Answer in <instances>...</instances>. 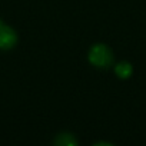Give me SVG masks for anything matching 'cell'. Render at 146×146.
<instances>
[{"mask_svg":"<svg viewBox=\"0 0 146 146\" xmlns=\"http://www.w3.org/2000/svg\"><path fill=\"white\" fill-rule=\"evenodd\" d=\"M89 62L99 69H108L113 63V53L103 43H98L89 50Z\"/></svg>","mask_w":146,"mask_h":146,"instance_id":"1","label":"cell"},{"mask_svg":"<svg viewBox=\"0 0 146 146\" xmlns=\"http://www.w3.org/2000/svg\"><path fill=\"white\" fill-rule=\"evenodd\" d=\"M17 43V35L16 32L5 25L2 20H0V49H3V50H9L12 47H15Z\"/></svg>","mask_w":146,"mask_h":146,"instance_id":"2","label":"cell"},{"mask_svg":"<svg viewBox=\"0 0 146 146\" xmlns=\"http://www.w3.org/2000/svg\"><path fill=\"white\" fill-rule=\"evenodd\" d=\"M115 72H116V75L120 79H127V78H130V75L133 73V67H132V64L129 62H120V63L116 64Z\"/></svg>","mask_w":146,"mask_h":146,"instance_id":"3","label":"cell"},{"mask_svg":"<svg viewBox=\"0 0 146 146\" xmlns=\"http://www.w3.org/2000/svg\"><path fill=\"white\" fill-rule=\"evenodd\" d=\"M56 145H63V146H69V145H76L78 140L75 139L72 133H60L59 136H56L54 139Z\"/></svg>","mask_w":146,"mask_h":146,"instance_id":"4","label":"cell"}]
</instances>
